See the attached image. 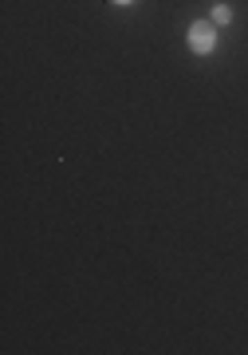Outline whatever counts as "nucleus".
I'll return each mask as SVG.
<instances>
[{
	"label": "nucleus",
	"mask_w": 248,
	"mask_h": 355,
	"mask_svg": "<svg viewBox=\"0 0 248 355\" xmlns=\"http://www.w3.org/2000/svg\"><path fill=\"white\" fill-rule=\"evenodd\" d=\"M189 48L197 51V55H213L217 51V24L213 20H197V24L189 28Z\"/></svg>",
	"instance_id": "obj_1"
},
{
	"label": "nucleus",
	"mask_w": 248,
	"mask_h": 355,
	"mask_svg": "<svg viewBox=\"0 0 248 355\" xmlns=\"http://www.w3.org/2000/svg\"><path fill=\"white\" fill-rule=\"evenodd\" d=\"M229 20H233V8H229V4H217V8H213V24L221 28V24H229Z\"/></svg>",
	"instance_id": "obj_2"
},
{
	"label": "nucleus",
	"mask_w": 248,
	"mask_h": 355,
	"mask_svg": "<svg viewBox=\"0 0 248 355\" xmlns=\"http://www.w3.org/2000/svg\"><path fill=\"white\" fill-rule=\"evenodd\" d=\"M114 4H134V0H114Z\"/></svg>",
	"instance_id": "obj_3"
}]
</instances>
